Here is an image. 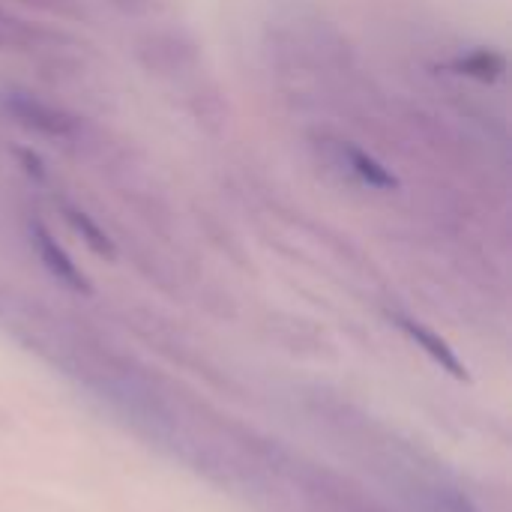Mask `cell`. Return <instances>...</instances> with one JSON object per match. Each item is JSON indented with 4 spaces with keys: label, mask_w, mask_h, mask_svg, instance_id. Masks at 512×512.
Wrapping results in <instances>:
<instances>
[{
    "label": "cell",
    "mask_w": 512,
    "mask_h": 512,
    "mask_svg": "<svg viewBox=\"0 0 512 512\" xmlns=\"http://www.w3.org/2000/svg\"><path fill=\"white\" fill-rule=\"evenodd\" d=\"M33 246H36L39 261L45 264V270H48L57 282H63V285L72 288V291H90L84 273L75 267V261L66 255V249L51 237V231H48L45 225H39V222H33Z\"/></svg>",
    "instance_id": "cell-1"
},
{
    "label": "cell",
    "mask_w": 512,
    "mask_h": 512,
    "mask_svg": "<svg viewBox=\"0 0 512 512\" xmlns=\"http://www.w3.org/2000/svg\"><path fill=\"white\" fill-rule=\"evenodd\" d=\"M336 153H339L345 171L354 174L357 180H363V183H369V186H375V189H393V186H396V177H393L378 159H372L369 153H363L360 147L339 144Z\"/></svg>",
    "instance_id": "cell-2"
},
{
    "label": "cell",
    "mask_w": 512,
    "mask_h": 512,
    "mask_svg": "<svg viewBox=\"0 0 512 512\" xmlns=\"http://www.w3.org/2000/svg\"><path fill=\"white\" fill-rule=\"evenodd\" d=\"M15 114L21 117V123H27L30 129H39L42 135H51V138H66L72 123L66 120V114H60L57 108L51 105H42V102H30V99H15L12 102Z\"/></svg>",
    "instance_id": "cell-3"
},
{
    "label": "cell",
    "mask_w": 512,
    "mask_h": 512,
    "mask_svg": "<svg viewBox=\"0 0 512 512\" xmlns=\"http://www.w3.org/2000/svg\"><path fill=\"white\" fill-rule=\"evenodd\" d=\"M402 324V330L435 360V363H441L450 375H456V378H468V372H465V366L459 363V357L453 354V348L441 339V336H435L429 327H423V324H417V321H408V318H402L399 321Z\"/></svg>",
    "instance_id": "cell-4"
},
{
    "label": "cell",
    "mask_w": 512,
    "mask_h": 512,
    "mask_svg": "<svg viewBox=\"0 0 512 512\" xmlns=\"http://www.w3.org/2000/svg\"><path fill=\"white\" fill-rule=\"evenodd\" d=\"M66 219H69V225L81 234V240H84L96 255H105V258L114 255V246H111L108 234H105L87 213H81V210H75V207H66Z\"/></svg>",
    "instance_id": "cell-5"
},
{
    "label": "cell",
    "mask_w": 512,
    "mask_h": 512,
    "mask_svg": "<svg viewBox=\"0 0 512 512\" xmlns=\"http://www.w3.org/2000/svg\"><path fill=\"white\" fill-rule=\"evenodd\" d=\"M459 69H465L474 78H486L489 81V78H498L504 72V57L495 54V51H477V54L459 60Z\"/></svg>",
    "instance_id": "cell-6"
}]
</instances>
